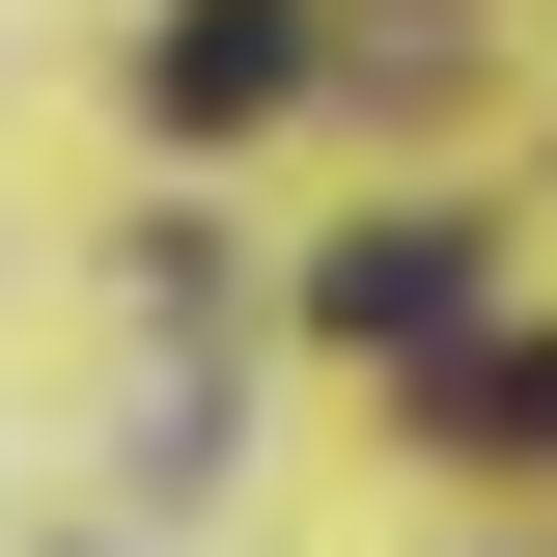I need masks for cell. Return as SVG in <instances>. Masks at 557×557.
Listing matches in <instances>:
<instances>
[{"mask_svg": "<svg viewBox=\"0 0 557 557\" xmlns=\"http://www.w3.org/2000/svg\"><path fill=\"white\" fill-rule=\"evenodd\" d=\"M278 84H307V28H278V0H168V28H139V112H168V139L278 112Z\"/></svg>", "mask_w": 557, "mask_h": 557, "instance_id": "6da1fadb", "label": "cell"}, {"mask_svg": "<svg viewBox=\"0 0 557 557\" xmlns=\"http://www.w3.org/2000/svg\"><path fill=\"white\" fill-rule=\"evenodd\" d=\"M335 335H362V362L474 335V223H362V251H335Z\"/></svg>", "mask_w": 557, "mask_h": 557, "instance_id": "7a4b0ae2", "label": "cell"}, {"mask_svg": "<svg viewBox=\"0 0 557 557\" xmlns=\"http://www.w3.org/2000/svg\"><path fill=\"white\" fill-rule=\"evenodd\" d=\"M474 446H502V474H557V362H474Z\"/></svg>", "mask_w": 557, "mask_h": 557, "instance_id": "3957f363", "label": "cell"}]
</instances>
